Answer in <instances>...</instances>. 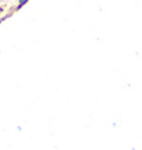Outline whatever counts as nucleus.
Instances as JSON below:
<instances>
[{"label":"nucleus","instance_id":"obj_1","mask_svg":"<svg viewBox=\"0 0 142 150\" xmlns=\"http://www.w3.org/2000/svg\"><path fill=\"white\" fill-rule=\"evenodd\" d=\"M19 1H20V4H19V7H18V8L22 7V6H24V4H27V2H28L29 0H19Z\"/></svg>","mask_w":142,"mask_h":150}]
</instances>
